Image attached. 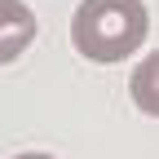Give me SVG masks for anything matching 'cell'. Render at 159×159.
<instances>
[{"instance_id": "2", "label": "cell", "mask_w": 159, "mask_h": 159, "mask_svg": "<svg viewBox=\"0 0 159 159\" xmlns=\"http://www.w3.org/2000/svg\"><path fill=\"white\" fill-rule=\"evenodd\" d=\"M31 40H35V13L22 0H0V66L22 57Z\"/></svg>"}, {"instance_id": "1", "label": "cell", "mask_w": 159, "mask_h": 159, "mask_svg": "<svg viewBox=\"0 0 159 159\" xmlns=\"http://www.w3.org/2000/svg\"><path fill=\"white\" fill-rule=\"evenodd\" d=\"M150 13L142 0H80L71 18V44L89 62H124L142 49Z\"/></svg>"}, {"instance_id": "3", "label": "cell", "mask_w": 159, "mask_h": 159, "mask_svg": "<svg viewBox=\"0 0 159 159\" xmlns=\"http://www.w3.org/2000/svg\"><path fill=\"white\" fill-rule=\"evenodd\" d=\"M13 159H57V155H44V150H27V155H13Z\"/></svg>"}]
</instances>
